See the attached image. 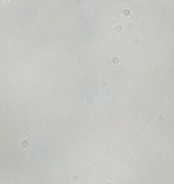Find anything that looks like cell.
Instances as JSON below:
<instances>
[{
    "instance_id": "1",
    "label": "cell",
    "mask_w": 174,
    "mask_h": 184,
    "mask_svg": "<svg viewBox=\"0 0 174 184\" xmlns=\"http://www.w3.org/2000/svg\"><path fill=\"white\" fill-rule=\"evenodd\" d=\"M121 15H124V17L115 23V33L123 38H132L140 29V19L132 10H124V12H121Z\"/></svg>"
},
{
    "instance_id": "2",
    "label": "cell",
    "mask_w": 174,
    "mask_h": 184,
    "mask_svg": "<svg viewBox=\"0 0 174 184\" xmlns=\"http://www.w3.org/2000/svg\"><path fill=\"white\" fill-rule=\"evenodd\" d=\"M6 2H12V0H6Z\"/></svg>"
}]
</instances>
